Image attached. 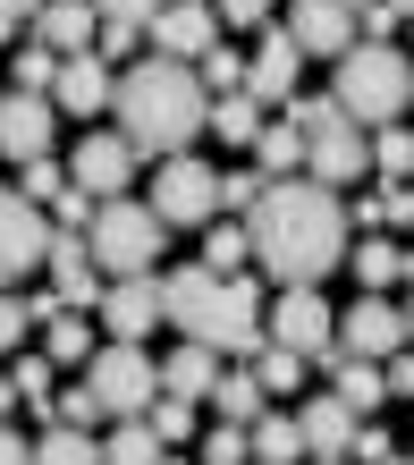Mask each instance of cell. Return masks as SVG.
Wrapping results in <instances>:
<instances>
[{
	"mask_svg": "<svg viewBox=\"0 0 414 465\" xmlns=\"http://www.w3.org/2000/svg\"><path fill=\"white\" fill-rule=\"evenodd\" d=\"M245 245L280 288H321V271L347 262V203L321 178H271L245 212Z\"/></svg>",
	"mask_w": 414,
	"mask_h": 465,
	"instance_id": "1",
	"label": "cell"
},
{
	"mask_svg": "<svg viewBox=\"0 0 414 465\" xmlns=\"http://www.w3.org/2000/svg\"><path fill=\"white\" fill-rule=\"evenodd\" d=\"M110 111H119V135L135 144V161H170V153H186L203 135V119H212V94H203V76L186 68V60H153L144 68H127L119 85H110Z\"/></svg>",
	"mask_w": 414,
	"mask_h": 465,
	"instance_id": "2",
	"label": "cell"
},
{
	"mask_svg": "<svg viewBox=\"0 0 414 465\" xmlns=\"http://www.w3.org/2000/svg\"><path fill=\"white\" fill-rule=\"evenodd\" d=\"M330 68H339V76H330V102H339L355 127H389L414 102V60L398 43H364V35H355Z\"/></svg>",
	"mask_w": 414,
	"mask_h": 465,
	"instance_id": "3",
	"label": "cell"
},
{
	"mask_svg": "<svg viewBox=\"0 0 414 465\" xmlns=\"http://www.w3.org/2000/svg\"><path fill=\"white\" fill-rule=\"evenodd\" d=\"M288 119L305 127V178L339 186V195L372 178V135H355V119H347L330 94H305V102H288Z\"/></svg>",
	"mask_w": 414,
	"mask_h": 465,
	"instance_id": "4",
	"label": "cell"
},
{
	"mask_svg": "<svg viewBox=\"0 0 414 465\" xmlns=\"http://www.w3.org/2000/svg\"><path fill=\"white\" fill-rule=\"evenodd\" d=\"M85 245H94V271H102V280H135V271H161L170 221H161L153 203L110 195V203H94V229H85Z\"/></svg>",
	"mask_w": 414,
	"mask_h": 465,
	"instance_id": "5",
	"label": "cell"
},
{
	"mask_svg": "<svg viewBox=\"0 0 414 465\" xmlns=\"http://www.w3.org/2000/svg\"><path fill=\"white\" fill-rule=\"evenodd\" d=\"M85 390L102 398V415H110V423H135V415L161 398V364H153L135 339H102V347H94V364H85Z\"/></svg>",
	"mask_w": 414,
	"mask_h": 465,
	"instance_id": "6",
	"label": "cell"
},
{
	"mask_svg": "<svg viewBox=\"0 0 414 465\" xmlns=\"http://www.w3.org/2000/svg\"><path fill=\"white\" fill-rule=\"evenodd\" d=\"M144 203H153L170 229H212V212H220V170H212V161H195V153H170Z\"/></svg>",
	"mask_w": 414,
	"mask_h": 465,
	"instance_id": "7",
	"label": "cell"
},
{
	"mask_svg": "<svg viewBox=\"0 0 414 465\" xmlns=\"http://www.w3.org/2000/svg\"><path fill=\"white\" fill-rule=\"evenodd\" d=\"M203 347H220V355H237V364H254L262 355V288L254 280H220V296H212V322H203Z\"/></svg>",
	"mask_w": 414,
	"mask_h": 465,
	"instance_id": "8",
	"label": "cell"
},
{
	"mask_svg": "<svg viewBox=\"0 0 414 465\" xmlns=\"http://www.w3.org/2000/svg\"><path fill=\"white\" fill-rule=\"evenodd\" d=\"M262 339H280V347H296V355L313 364V355L339 347V313H330L321 288H280V305H271V331H262Z\"/></svg>",
	"mask_w": 414,
	"mask_h": 465,
	"instance_id": "9",
	"label": "cell"
},
{
	"mask_svg": "<svg viewBox=\"0 0 414 465\" xmlns=\"http://www.w3.org/2000/svg\"><path fill=\"white\" fill-rule=\"evenodd\" d=\"M43 245H51L43 203H25L17 186H0V288L34 280V271H43Z\"/></svg>",
	"mask_w": 414,
	"mask_h": 465,
	"instance_id": "10",
	"label": "cell"
},
{
	"mask_svg": "<svg viewBox=\"0 0 414 465\" xmlns=\"http://www.w3.org/2000/svg\"><path fill=\"white\" fill-rule=\"evenodd\" d=\"M144 35H153V51H161V60H186V68H195L203 51L220 43V9H212V0H161Z\"/></svg>",
	"mask_w": 414,
	"mask_h": 465,
	"instance_id": "11",
	"label": "cell"
},
{
	"mask_svg": "<svg viewBox=\"0 0 414 465\" xmlns=\"http://www.w3.org/2000/svg\"><path fill=\"white\" fill-rule=\"evenodd\" d=\"M296 68H305L296 35H288V25H262V51L245 60V102H262V111H288V102H296Z\"/></svg>",
	"mask_w": 414,
	"mask_h": 465,
	"instance_id": "12",
	"label": "cell"
},
{
	"mask_svg": "<svg viewBox=\"0 0 414 465\" xmlns=\"http://www.w3.org/2000/svg\"><path fill=\"white\" fill-rule=\"evenodd\" d=\"M127 178H135V144L119 127L110 135H76V153H68V186H85V195H127Z\"/></svg>",
	"mask_w": 414,
	"mask_h": 465,
	"instance_id": "13",
	"label": "cell"
},
{
	"mask_svg": "<svg viewBox=\"0 0 414 465\" xmlns=\"http://www.w3.org/2000/svg\"><path fill=\"white\" fill-rule=\"evenodd\" d=\"M60 135V102L51 94H0V161H43Z\"/></svg>",
	"mask_w": 414,
	"mask_h": 465,
	"instance_id": "14",
	"label": "cell"
},
{
	"mask_svg": "<svg viewBox=\"0 0 414 465\" xmlns=\"http://www.w3.org/2000/svg\"><path fill=\"white\" fill-rule=\"evenodd\" d=\"M43 271H51V296H60V305H102V271H94V245L76 237V229H51V245H43Z\"/></svg>",
	"mask_w": 414,
	"mask_h": 465,
	"instance_id": "15",
	"label": "cell"
},
{
	"mask_svg": "<svg viewBox=\"0 0 414 465\" xmlns=\"http://www.w3.org/2000/svg\"><path fill=\"white\" fill-rule=\"evenodd\" d=\"M102 331L110 339H135V347L161 331V271H135V280H110L102 288Z\"/></svg>",
	"mask_w": 414,
	"mask_h": 465,
	"instance_id": "16",
	"label": "cell"
},
{
	"mask_svg": "<svg viewBox=\"0 0 414 465\" xmlns=\"http://www.w3.org/2000/svg\"><path fill=\"white\" fill-rule=\"evenodd\" d=\"M288 35L305 60H339V51L355 43V0H296L288 9Z\"/></svg>",
	"mask_w": 414,
	"mask_h": 465,
	"instance_id": "17",
	"label": "cell"
},
{
	"mask_svg": "<svg viewBox=\"0 0 414 465\" xmlns=\"http://www.w3.org/2000/svg\"><path fill=\"white\" fill-rule=\"evenodd\" d=\"M339 347H347V355H364V364H389V355L406 347V313L389 305V296H364V305L339 322Z\"/></svg>",
	"mask_w": 414,
	"mask_h": 465,
	"instance_id": "18",
	"label": "cell"
},
{
	"mask_svg": "<svg viewBox=\"0 0 414 465\" xmlns=\"http://www.w3.org/2000/svg\"><path fill=\"white\" fill-rule=\"evenodd\" d=\"M212 296L220 280L203 262H186V271H161V322H170L178 339H203V322H212Z\"/></svg>",
	"mask_w": 414,
	"mask_h": 465,
	"instance_id": "19",
	"label": "cell"
},
{
	"mask_svg": "<svg viewBox=\"0 0 414 465\" xmlns=\"http://www.w3.org/2000/svg\"><path fill=\"white\" fill-rule=\"evenodd\" d=\"M110 85H119V76H110V60L102 51H68L60 60V76H51V102H60V111H110Z\"/></svg>",
	"mask_w": 414,
	"mask_h": 465,
	"instance_id": "20",
	"label": "cell"
},
{
	"mask_svg": "<svg viewBox=\"0 0 414 465\" xmlns=\"http://www.w3.org/2000/svg\"><path fill=\"white\" fill-rule=\"evenodd\" d=\"M94 35H102L94 0H43V17H34V43H51L60 60H68V51H94Z\"/></svg>",
	"mask_w": 414,
	"mask_h": 465,
	"instance_id": "21",
	"label": "cell"
},
{
	"mask_svg": "<svg viewBox=\"0 0 414 465\" xmlns=\"http://www.w3.org/2000/svg\"><path fill=\"white\" fill-rule=\"evenodd\" d=\"M296 431H305V457H347V440H355V406L330 390V398H313V406H296Z\"/></svg>",
	"mask_w": 414,
	"mask_h": 465,
	"instance_id": "22",
	"label": "cell"
},
{
	"mask_svg": "<svg viewBox=\"0 0 414 465\" xmlns=\"http://www.w3.org/2000/svg\"><path fill=\"white\" fill-rule=\"evenodd\" d=\"M212 381H220V347H203V339H178V355L161 364V390H178V398H212Z\"/></svg>",
	"mask_w": 414,
	"mask_h": 465,
	"instance_id": "23",
	"label": "cell"
},
{
	"mask_svg": "<svg viewBox=\"0 0 414 465\" xmlns=\"http://www.w3.org/2000/svg\"><path fill=\"white\" fill-rule=\"evenodd\" d=\"M313 364L330 372V390H339L347 406H389V390H380V364H364V355L330 347V355H313Z\"/></svg>",
	"mask_w": 414,
	"mask_h": 465,
	"instance_id": "24",
	"label": "cell"
},
{
	"mask_svg": "<svg viewBox=\"0 0 414 465\" xmlns=\"http://www.w3.org/2000/svg\"><path fill=\"white\" fill-rule=\"evenodd\" d=\"M254 170H262V178H296V170H305V127H296L288 111L262 119V135H254Z\"/></svg>",
	"mask_w": 414,
	"mask_h": 465,
	"instance_id": "25",
	"label": "cell"
},
{
	"mask_svg": "<svg viewBox=\"0 0 414 465\" xmlns=\"http://www.w3.org/2000/svg\"><path fill=\"white\" fill-rule=\"evenodd\" d=\"M203 406H212L220 423H254L262 406H271V390L254 381V364H237V372H220V381H212V398H203Z\"/></svg>",
	"mask_w": 414,
	"mask_h": 465,
	"instance_id": "26",
	"label": "cell"
},
{
	"mask_svg": "<svg viewBox=\"0 0 414 465\" xmlns=\"http://www.w3.org/2000/svg\"><path fill=\"white\" fill-rule=\"evenodd\" d=\"M212 144H237V153H254V135H262V102H245V94H212Z\"/></svg>",
	"mask_w": 414,
	"mask_h": 465,
	"instance_id": "27",
	"label": "cell"
},
{
	"mask_svg": "<svg viewBox=\"0 0 414 465\" xmlns=\"http://www.w3.org/2000/svg\"><path fill=\"white\" fill-rule=\"evenodd\" d=\"M245 449H254L262 465H296V457H305V431H296V415H271V406H262V415L245 423Z\"/></svg>",
	"mask_w": 414,
	"mask_h": 465,
	"instance_id": "28",
	"label": "cell"
},
{
	"mask_svg": "<svg viewBox=\"0 0 414 465\" xmlns=\"http://www.w3.org/2000/svg\"><path fill=\"white\" fill-rule=\"evenodd\" d=\"M94 331H85V313H76V305H60V313H51L43 322V355H51V364H94Z\"/></svg>",
	"mask_w": 414,
	"mask_h": 465,
	"instance_id": "29",
	"label": "cell"
},
{
	"mask_svg": "<svg viewBox=\"0 0 414 465\" xmlns=\"http://www.w3.org/2000/svg\"><path fill=\"white\" fill-rule=\"evenodd\" d=\"M347 271H355V280H364V288L380 296V288H398V280H406V254H398L389 237H364V245L347 254Z\"/></svg>",
	"mask_w": 414,
	"mask_h": 465,
	"instance_id": "30",
	"label": "cell"
},
{
	"mask_svg": "<svg viewBox=\"0 0 414 465\" xmlns=\"http://www.w3.org/2000/svg\"><path fill=\"white\" fill-rule=\"evenodd\" d=\"M34 465H102V440L76 431V423H51L43 440H34Z\"/></svg>",
	"mask_w": 414,
	"mask_h": 465,
	"instance_id": "31",
	"label": "cell"
},
{
	"mask_svg": "<svg viewBox=\"0 0 414 465\" xmlns=\"http://www.w3.org/2000/svg\"><path fill=\"white\" fill-rule=\"evenodd\" d=\"M305 355H296V347H280V339H262V355H254V381H262V390L271 398H288V390H305Z\"/></svg>",
	"mask_w": 414,
	"mask_h": 465,
	"instance_id": "32",
	"label": "cell"
},
{
	"mask_svg": "<svg viewBox=\"0 0 414 465\" xmlns=\"http://www.w3.org/2000/svg\"><path fill=\"white\" fill-rule=\"evenodd\" d=\"M355 221H364V229H406L414 221V186H372V195H355Z\"/></svg>",
	"mask_w": 414,
	"mask_h": 465,
	"instance_id": "33",
	"label": "cell"
},
{
	"mask_svg": "<svg viewBox=\"0 0 414 465\" xmlns=\"http://www.w3.org/2000/svg\"><path fill=\"white\" fill-rule=\"evenodd\" d=\"M102 465H161V440H153V423L135 415V423H110V440H102Z\"/></svg>",
	"mask_w": 414,
	"mask_h": 465,
	"instance_id": "34",
	"label": "cell"
},
{
	"mask_svg": "<svg viewBox=\"0 0 414 465\" xmlns=\"http://www.w3.org/2000/svg\"><path fill=\"white\" fill-rule=\"evenodd\" d=\"M144 423H153V440L161 449H178V440H195V398H178V390H161L144 406Z\"/></svg>",
	"mask_w": 414,
	"mask_h": 465,
	"instance_id": "35",
	"label": "cell"
},
{
	"mask_svg": "<svg viewBox=\"0 0 414 465\" xmlns=\"http://www.w3.org/2000/svg\"><path fill=\"white\" fill-rule=\"evenodd\" d=\"M51 76H60V51L51 43H25L9 60V94H51Z\"/></svg>",
	"mask_w": 414,
	"mask_h": 465,
	"instance_id": "36",
	"label": "cell"
},
{
	"mask_svg": "<svg viewBox=\"0 0 414 465\" xmlns=\"http://www.w3.org/2000/svg\"><path fill=\"white\" fill-rule=\"evenodd\" d=\"M372 170L398 178V186H414V135H406V127H380V135H372Z\"/></svg>",
	"mask_w": 414,
	"mask_h": 465,
	"instance_id": "37",
	"label": "cell"
},
{
	"mask_svg": "<svg viewBox=\"0 0 414 465\" xmlns=\"http://www.w3.org/2000/svg\"><path fill=\"white\" fill-rule=\"evenodd\" d=\"M254 262V245H245V221H220L212 237H203V271H245Z\"/></svg>",
	"mask_w": 414,
	"mask_h": 465,
	"instance_id": "38",
	"label": "cell"
},
{
	"mask_svg": "<svg viewBox=\"0 0 414 465\" xmlns=\"http://www.w3.org/2000/svg\"><path fill=\"white\" fill-rule=\"evenodd\" d=\"M9 381H17V406L51 415V355H17V364H9Z\"/></svg>",
	"mask_w": 414,
	"mask_h": 465,
	"instance_id": "39",
	"label": "cell"
},
{
	"mask_svg": "<svg viewBox=\"0 0 414 465\" xmlns=\"http://www.w3.org/2000/svg\"><path fill=\"white\" fill-rule=\"evenodd\" d=\"M195 76H203V94H245V60L229 43H212L203 60H195Z\"/></svg>",
	"mask_w": 414,
	"mask_h": 465,
	"instance_id": "40",
	"label": "cell"
},
{
	"mask_svg": "<svg viewBox=\"0 0 414 465\" xmlns=\"http://www.w3.org/2000/svg\"><path fill=\"white\" fill-rule=\"evenodd\" d=\"M60 186H68V161H51V153H43V161H17V195H25V203H51Z\"/></svg>",
	"mask_w": 414,
	"mask_h": 465,
	"instance_id": "41",
	"label": "cell"
},
{
	"mask_svg": "<svg viewBox=\"0 0 414 465\" xmlns=\"http://www.w3.org/2000/svg\"><path fill=\"white\" fill-rule=\"evenodd\" d=\"M43 423H76V431H94V423H110V415H102V398L85 390V381H76V390L51 398V415H43Z\"/></svg>",
	"mask_w": 414,
	"mask_h": 465,
	"instance_id": "42",
	"label": "cell"
},
{
	"mask_svg": "<svg viewBox=\"0 0 414 465\" xmlns=\"http://www.w3.org/2000/svg\"><path fill=\"white\" fill-rule=\"evenodd\" d=\"M262 170H229V178H220V212H237V221H245V212H254V195H262Z\"/></svg>",
	"mask_w": 414,
	"mask_h": 465,
	"instance_id": "43",
	"label": "cell"
},
{
	"mask_svg": "<svg viewBox=\"0 0 414 465\" xmlns=\"http://www.w3.org/2000/svg\"><path fill=\"white\" fill-rule=\"evenodd\" d=\"M254 449H245V423H212V440H203V465H245Z\"/></svg>",
	"mask_w": 414,
	"mask_h": 465,
	"instance_id": "44",
	"label": "cell"
},
{
	"mask_svg": "<svg viewBox=\"0 0 414 465\" xmlns=\"http://www.w3.org/2000/svg\"><path fill=\"white\" fill-rule=\"evenodd\" d=\"M34 331V313H25V296L17 288H0V355H17V339Z\"/></svg>",
	"mask_w": 414,
	"mask_h": 465,
	"instance_id": "45",
	"label": "cell"
},
{
	"mask_svg": "<svg viewBox=\"0 0 414 465\" xmlns=\"http://www.w3.org/2000/svg\"><path fill=\"white\" fill-rule=\"evenodd\" d=\"M94 203H102V195H85V186H60V195H51V212H60V229H76V237L94 229Z\"/></svg>",
	"mask_w": 414,
	"mask_h": 465,
	"instance_id": "46",
	"label": "cell"
},
{
	"mask_svg": "<svg viewBox=\"0 0 414 465\" xmlns=\"http://www.w3.org/2000/svg\"><path fill=\"white\" fill-rule=\"evenodd\" d=\"M347 457H355V465H389V457H398V440H389V431H380V423H355Z\"/></svg>",
	"mask_w": 414,
	"mask_h": 465,
	"instance_id": "47",
	"label": "cell"
},
{
	"mask_svg": "<svg viewBox=\"0 0 414 465\" xmlns=\"http://www.w3.org/2000/svg\"><path fill=\"white\" fill-rule=\"evenodd\" d=\"M94 9H102V25H153L161 0H94Z\"/></svg>",
	"mask_w": 414,
	"mask_h": 465,
	"instance_id": "48",
	"label": "cell"
},
{
	"mask_svg": "<svg viewBox=\"0 0 414 465\" xmlns=\"http://www.w3.org/2000/svg\"><path fill=\"white\" fill-rule=\"evenodd\" d=\"M380 390H389V398H414V347H398L389 364H380Z\"/></svg>",
	"mask_w": 414,
	"mask_h": 465,
	"instance_id": "49",
	"label": "cell"
},
{
	"mask_svg": "<svg viewBox=\"0 0 414 465\" xmlns=\"http://www.w3.org/2000/svg\"><path fill=\"white\" fill-rule=\"evenodd\" d=\"M135 43H144V25H102V35H94V51H102V60H127Z\"/></svg>",
	"mask_w": 414,
	"mask_h": 465,
	"instance_id": "50",
	"label": "cell"
},
{
	"mask_svg": "<svg viewBox=\"0 0 414 465\" xmlns=\"http://www.w3.org/2000/svg\"><path fill=\"white\" fill-rule=\"evenodd\" d=\"M220 25H271V0H212Z\"/></svg>",
	"mask_w": 414,
	"mask_h": 465,
	"instance_id": "51",
	"label": "cell"
},
{
	"mask_svg": "<svg viewBox=\"0 0 414 465\" xmlns=\"http://www.w3.org/2000/svg\"><path fill=\"white\" fill-rule=\"evenodd\" d=\"M43 0H0V35H17V25H34Z\"/></svg>",
	"mask_w": 414,
	"mask_h": 465,
	"instance_id": "52",
	"label": "cell"
},
{
	"mask_svg": "<svg viewBox=\"0 0 414 465\" xmlns=\"http://www.w3.org/2000/svg\"><path fill=\"white\" fill-rule=\"evenodd\" d=\"M0 465H34V449H25V440H17L9 423H0Z\"/></svg>",
	"mask_w": 414,
	"mask_h": 465,
	"instance_id": "53",
	"label": "cell"
},
{
	"mask_svg": "<svg viewBox=\"0 0 414 465\" xmlns=\"http://www.w3.org/2000/svg\"><path fill=\"white\" fill-rule=\"evenodd\" d=\"M9 406H17V381H9V372H0V423H9Z\"/></svg>",
	"mask_w": 414,
	"mask_h": 465,
	"instance_id": "54",
	"label": "cell"
},
{
	"mask_svg": "<svg viewBox=\"0 0 414 465\" xmlns=\"http://www.w3.org/2000/svg\"><path fill=\"white\" fill-rule=\"evenodd\" d=\"M389 9H398V17H414V0H389Z\"/></svg>",
	"mask_w": 414,
	"mask_h": 465,
	"instance_id": "55",
	"label": "cell"
},
{
	"mask_svg": "<svg viewBox=\"0 0 414 465\" xmlns=\"http://www.w3.org/2000/svg\"><path fill=\"white\" fill-rule=\"evenodd\" d=\"M161 465H186V457H178V449H161Z\"/></svg>",
	"mask_w": 414,
	"mask_h": 465,
	"instance_id": "56",
	"label": "cell"
},
{
	"mask_svg": "<svg viewBox=\"0 0 414 465\" xmlns=\"http://www.w3.org/2000/svg\"><path fill=\"white\" fill-rule=\"evenodd\" d=\"M406 339H414V305H406Z\"/></svg>",
	"mask_w": 414,
	"mask_h": 465,
	"instance_id": "57",
	"label": "cell"
},
{
	"mask_svg": "<svg viewBox=\"0 0 414 465\" xmlns=\"http://www.w3.org/2000/svg\"><path fill=\"white\" fill-rule=\"evenodd\" d=\"M313 465H347V457H313Z\"/></svg>",
	"mask_w": 414,
	"mask_h": 465,
	"instance_id": "58",
	"label": "cell"
},
{
	"mask_svg": "<svg viewBox=\"0 0 414 465\" xmlns=\"http://www.w3.org/2000/svg\"><path fill=\"white\" fill-rule=\"evenodd\" d=\"M406 280H414V254H406Z\"/></svg>",
	"mask_w": 414,
	"mask_h": 465,
	"instance_id": "59",
	"label": "cell"
},
{
	"mask_svg": "<svg viewBox=\"0 0 414 465\" xmlns=\"http://www.w3.org/2000/svg\"><path fill=\"white\" fill-rule=\"evenodd\" d=\"M245 465H262V457H245Z\"/></svg>",
	"mask_w": 414,
	"mask_h": 465,
	"instance_id": "60",
	"label": "cell"
},
{
	"mask_svg": "<svg viewBox=\"0 0 414 465\" xmlns=\"http://www.w3.org/2000/svg\"><path fill=\"white\" fill-rule=\"evenodd\" d=\"M389 465H406V457H389Z\"/></svg>",
	"mask_w": 414,
	"mask_h": 465,
	"instance_id": "61",
	"label": "cell"
},
{
	"mask_svg": "<svg viewBox=\"0 0 414 465\" xmlns=\"http://www.w3.org/2000/svg\"><path fill=\"white\" fill-rule=\"evenodd\" d=\"M406 229H414V221H406Z\"/></svg>",
	"mask_w": 414,
	"mask_h": 465,
	"instance_id": "62",
	"label": "cell"
}]
</instances>
